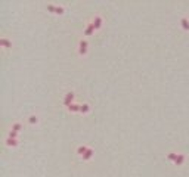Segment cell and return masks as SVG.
<instances>
[{
  "label": "cell",
  "instance_id": "6da1fadb",
  "mask_svg": "<svg viewBox=\"0 0 189 177\" xmlns=\"http://www.w3.org/2000/svg\"><path fill=\"white\" fill-rule=\"evenodd\" d=\"M77 53H79V56H81V58H84L89 53V41H87L86 37H81L79 40V44H77Z\"/></svg>",
  "mask_w": 189,
  "mask_h": 177
},
{
  "label": "cell",
  "instance_id": "7a4b0ae2",
  "mask_svg": "<svg viewBox=\"0 0 189 177\" xmlns=\"http://www.w3.org/2000/svg\"><path fill=\"white\" fill-rule=\"evenodd\" d=\"M46 11L52 15H64L65 13V6L62 5H55V3H47Z\"/></svg>",
  "mask_w": 189,
  "mask_h": 177
},
{
  "label": "cell",
  "instance_id": "3957f363",
  "mask_svg": "<svg viewBox=\"0 0 189 177\" xmlns=\"http://www.w3.org/2000/svg\"><path fill=\"white\" fill-rule=\"evenodd\" d=\"M90 22H92V25L94 27V30L99 31V30L102 28V27H104V18H102V15L96 13V15H93V16H92Z\"/></svg>",
  "mask_w": 189,
  "mask_h": 177
},
{
  "label": "cell",
  "instance_id": "277c9868",
  "mask_svg": "<svg viewBox=\"0 0 189 177\" xmlns=\"http://www.w3.org/2000/svg\"><path fill=\"white\" fill-rule=\"evenodd\" d=\"M75 102V93L73 92V90H70V92H67L65 94H64V97H62V103H64V106L65 108H68L71 103H74Z\"/></svg>",
  "mask_w": 189,
  "mask_h": 177
},
{
  "label": "cell",
  "instance_id": "5b68a950",
  "mask_svg": "<svg viewBox=\"0 0 189 177\" xmlns=\"http://www.w3.org/2000/svg\"><path fill=\"white\" fill-rule=\"evenodd\" d=\"M0 46H2L5 50H9L13 46V41H12V39L7 37V35H3V37L0 39Z\"/></svg>",
  "mask_w": 189,
  "mask_h": 177
},
{
  "label": "cell",
  "instance_id": "8992f818",
  "mask_svg": "<svg viewBox=\"0 0 189 177\" xmlns=\"http://www.w3.org/2000/svg\"><path fill=\"white\" fill-rule=\"evenodd\" d=\"M5 146L6 148H18L19 146V139H13V137H9V136H6L5 139Z\"/></svg>",
  "mask_w": 189,
  "mask_h": 177
},
{
  "label": "cell",
  "instance_id": "52a82bcc",
  "mask_svg": "<svg viewBox=\"0 0 189 177\" xmlns=\"http://www.w3.org/2000/svg\"><path fill=\"white\" fill-rule=\"evenodd\" d=\"M179 24H180V27H182V30L185 33H189V18L188 16H185V15L180 16L179 18Z\"/></svg>",
  "mask_w": 189,
  "mask_h": 177
},
{
  "label": "cell",
  "instance_id": "ba28073f",
  "mask_svg": "<svg viewBox=\"0 0 189 177\" xmlns=\"http://www.w3.org/2000/svg\"><path fill=\"white\" fill-rule=\"evenodd\" d=\"M27 122L30 124V126H37V124L40 122V115L39 114H30L27 117Z\"/></svg>",
  "mask_w": 189,
  "mask_h": 177
},
{
  "label": "cell",
  "instance_id": "9c48e42d",
  "mask_svg": "<svg viewBox=\"0 0 189 177\" xmlns=\"http://www.w3.org/2000/svg\"><path fill=\"white\" fill-rule=\"evenodd\" d=\"M94 31H96V30H94V27H93V25H92V22L89 21L87 24L84 25V30H83V35H93V34H94Z\"/></svg>",
  "mask_w": 189,
  "mask_h": 177
},
{
  "label": "cell",
  "instance_id": "30bf717a",
  "mask_svg": "<svg viewBox=\"0 0 189 177\" xmlns=\"http://www.w3.org/2000/svg\"><path fill=\"white\" fill-rule=\"evenodd\" d=\"M80 106H81V103L74 102V103H71L70 106H68L67 111H68V112H71V114H80Z\"/></svg>",
  "mask_w": 189,
  "mask_h": 177
},
{
  "label": "cell",
  "instance_id": "8fae6325",
  "mask_svg": "<svg viewBox=\"0 0 189 177\" xmlns=\"http://www.w3.org/2000/svg\"><path fill=\"white\" fill-rule=\"evenodd\" d=\"M90 111H92L90 103L83 102V103H81V106H80V114H81V115H87V114H90Z\"/></svg>",
  "mask_w": 189,
  "mask_h": 177
},
{
  "label": "cell",
  "instance_id": "7c38bea8",
  "mask_svg": "<svg viewBox=\"0 0 189 177\" xmlns=\"http://www.w3.org/2000/svg\"><path fill=\"white\" fill-rule=\"evenodd\" d=\"M185 162H186V155L182 154V152H179V155H177V158H176V161H174V165L182 167V165H185Z\"/></svg>",
  "mask_w": 189,
  "mask_h": 177
},
{
  "label": "cell",
  "instance_id": "4fadbf2b",
  "mask_svg": "<svg viewBox=\"0 0 189 177\" xmlns=\"http://www.w3.org/2000/svg\"><path fill=\"white\" fill-rule=\"evenodd\" d=\"M87 149H89V146H87V145H79V146H77V149H75L77 156L83 158V155H84L86 152H87Z\"/></svg>",
  "mask_w": 189,
  "mask_h": 177
},
{
  "label": "cell",
  "instance_id": "5bb4252c",
  "mask_svg": "<svg viewBox=\"0 0 189 177\" xmlns=\"http://www.w3.org/2000/svg\"><path fill=\"white\" fill-rule=\"evenodd\" d=\"M93 156H94V149H93V148H89V149H87V152H86V154L83 155V158H81V159H83L84 162H89Z\"/></svg>",
  "mask_w": 189,
  "mask_h": 177
},
{
  "label": "cell",
  "instance_id": "9a60e30c",
  "mask_svg": "<svg viewBox=\"0 0 189 177\" xmlns=\"http://www.w3.org/2000/svg\"><path fill=\"white\" fill-rule=\"evenodd\" d=\"M177 155H179V152H176V150H168L167 155H166V158H167V161H170V162H173V164H174Z\"/></svg>",
  "mask_w": 189,
  "mask_h": 177
},
{
  "label": "cell",
  "instance_id": "2e32d148",
  "mask_svg": "<svg viewBox=\"0 0 189 177\" xmlns=\"http://www.w3.org/2000/svg\"><path fill=\"white\" fill-rule=\"evenodd\" d=\"M9 130H13V131L21 133V130H22V122H21V121H13V122L11 124V128H9Z\"/></svg>",
  "mask_w": 189,
  "mask_h": 177
},
{
  "label": "cell",
  "instance_id": "e0dca14e",
  "mask_svg": "<svg viewBox=\"0 0 189 177\" xmlns=\"http://www.w3.org/2000/svg\"><path fill=\"white\" fill-rule=\"evenodd\" d=\"M7 136L13 137V139H19V133L18 131H13V130H9V131H7Z\"/></svg>",
  "mask_w": 189,
  "mask_h": 177
}]
</instances>
